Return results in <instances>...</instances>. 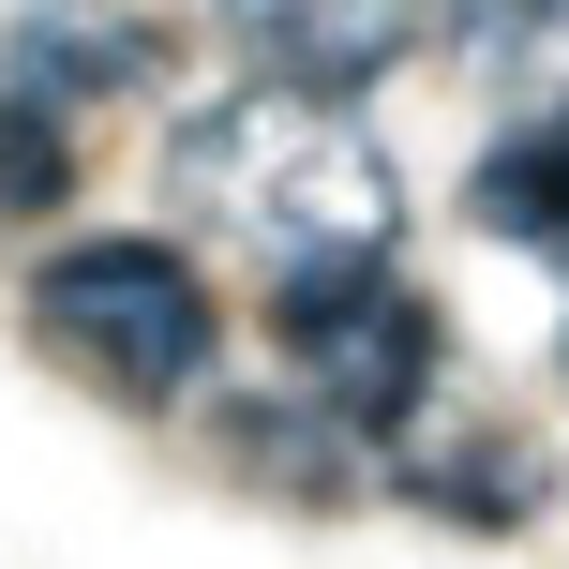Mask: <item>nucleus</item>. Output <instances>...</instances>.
<instances>
[{
	"mask_svg": "<svg viewBox=\"0 0 569 569\" xmlns=\"http://www.w3.org/2000/svg\"><path fill=\"white\" fill-rule=\"evenodd\" d=\"M270 345H284V390L330 405L360 450H405L435 420V375H450V315L405 284V256H360V270H300L270 300Z\"/></svg>",
	"mask_w": 569,
	"mask_h": 569,
	"instance_id": "obj_3",
	"label": "nucleus"
},
{
	"mask_svg": "<svg viewBox=\"0 0 569 569\" xmlns=\"http://www.w3.org/2000/svg\"><path fill=\"white\" fill-rule=\"evenodd\" d=\"M30 345H46L76 390L106 405H196L210 360H226V300H210V270L180 256V240L150 226H90V240H46L16 284Z\"/></svg>",
	"mask_w": 569,
	"mask_h": 569,
	"instance_id": "obj_2",
	"label": "nucleus"
},
{
	"mask_svg": "<svg viewBox=\"0 0 569 569\" xmlns=\"http://www.w3.org/2000/svg\"><path fill=\"white\" fill-rule=\"evenodd\" d=\"M166 210L210 240V256L300 284V270H360L405 256V180L375 150L360 90H315V76H210L196 106L166 120Z\"/></svg>",
	"mask_w": 569,
	"mask_h": 569,
	"instance_id": "obj_1",
	"label": "nucleus"
},
{
	"mask_svg": "<svg viewBox=\"0 0 569 569\" xmlns=\"http://www.w3.org/2000/svg\"><path fill=\"white\" fill-rule=\"evenodd\" d=\"M555 375H569V315H555Z\"/></svg>",
	"mask_w": 569,
	"mask_h": 569,
	"instance_id": "obj_8",
	"label": "nucleus"
},
{
	"mask_svg": "<svg viewBox=\"0 0 569 569\" xmlns=\"http://www.w3.org/2000/svg\"><path fill=\"white\" fill-rule=\"evenodd\" d=\"M256 76H315V90H360L390 60H435L465 30V0H196Z\"/></svg>",
	"mask_w": 569,
	"mask_h": 569,
	"instance_id": "obj_4",
	"label": "nucleus"
},
{
	"mask_svg": "<svg viewBox=\"0 0 569 569\" xmlns=\"http://www.w3.org/2000/svg\"><path fill=\"white\" fill-rule=\"evenodd\" d=\"M450 46L480 60L510 106H569V0H465Z\"/></svg>",
	"mask_w": 569,
	"mask_h": 569,
	"instance_id": "obj_6",
	"label": "nucleus"
},
{
	"mask_svg": "<svg viewBox=\"0 0 569 569\" xmlns=\"http://www.w3.org/2000/svg\"><path fill=\"white\" fill-rule=\"evenodd\" d=\"M465 196H480L495 240H540V256H569V106H510Z\"/></svg>",
	"mask_w": 569,
	"mask_h": 569,
	"instance_id": "obj_5",
	"label": "nucleus"
},
{
	"mask_svg": "<svg viewBox=\"0 0 569 569\" xmlns=\"http://www.w3.org/2000/svg\"><path fill=\"white\" fill-rule=\"evenodd\" d=\"M60 196H76V120H60L46 90H16V76H0V240H16V226H46Z\"/></svg>",
	"mask_w": 569,
	"mask_h": 569,
	"instance_id": "obj_7",
	"label": "nucleus"
}]
</instances>
